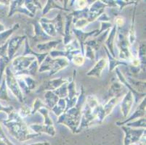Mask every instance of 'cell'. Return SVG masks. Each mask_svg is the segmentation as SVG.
I'll use <instances>...</instances> for the list:
<instances>
[{"label": "cell", "instance_id": "obj_1", "mask_svg": "<svg viewBox=\"0 0 146 145\" xmlns=\"http://www.w3.org/2000/svg\"><path fill=\"white\" fill-rule=\"evenodd\" d=\"M84 94V90L83 86H82L81 94L78 98V101L76 105L66 110V113H63V114L60 116L58 123H62L67 125L74 131L76 130V128L80 125L81 119H82V109L84 102V101L85 99Z\"/></svg>", "mask_w": 146, "mask_h": 145}, {"label": "cell", "instance_id": "obj_2", "mask_svg": "<svg viewBox=\"0 0 146 145\" xmlns=\"http://www.w3.org/2000/svg\"><path fill=\"white\" fill-rule=\"evenodd\" d=\"M69 65V62L66 58H57L52 60L50 56L46 57V60L41 63L39 66V72H44L45 70H50V75H54L60 70H63Z\"/></svg>", "mask_w": 146, "mask_h": 145}, {"label": "cell", "instance_id": "obj_3", "mask_svg": "<svg viewBox=\"0 0 146 145\" xmlns=\"http://www.w3.org/2000/svg\"><path fill=\"white\" fill-rule=\"evenodd\" d=\"M117 46L119 49V58L124 60H127L132 58L129 51V44L128 39L123 34H119L117 37Z\"/></svg>", "mask_w": 146, "mask_h": 145}, {"label": "cell", "instance_id": "obj_4", "mask_svg": "<svg viewBox=\"0 0 146 145\" xmlns=\"http://www.w3.org/2000/svg\"><path fill=\"white\" fill-rule=\"evenodd\" d=\"M35 60L36 58L31 56L23 55L21 57H18L13 60V68L16 70V72H18L17 74L21 72L26 70Z\"/></svg>", "mask_w": 146, "mask_h": 145}, {"label": "cell", "instance_id": "obj_5", "mask_svg": "<svg viewBox=\"0 0 146 145\" xmlns=\"http://www.w3.org/2000/svg\"><path fill=\"white\" fill-rule=\"evenodd\" d=\"M7 83H8L7 85H8L10 89H11L12 92L14 94V95L18 98V99L20 102H23V93L21 91V89H20L16 78L12 73V72H10L9 68L7 69Z\"/></svg>", "mask_w": 146, "mask_h": 145}, {"label": "cell", "instance_id": "obj_6", "mask_svg": "<svg viewBox=\"0 0 146 145\" xmlns=\"http://www.w3.org/2000/svg\"><path fill=\"white\" fill-rule=\"evenodd\" d=\"M68 80L63 79V78H58V79H53L46 81L37 89L36 92H42L43 91H53L59 88L63 83H67Z\"/></svg>", "mask_w": 146, "mask_h": 145}, {"label": "cell", "instance_id": "obj_7", "mask_svg": "<svg viewBox=\"0 0 146 145\" xmlns=\"http://www.w3.org/2000/svg\"><path fill=\"white\" fill-rule=\"evenodd\" d=\"M134 95L130 91H128L127 94L124 96L121 102V113L124 118L128 116L130 110L133 106Z\"/></svg>", "mask_w": 146, "mask_h": 145}, {"label": "cell", "instance_id": "obj_8", "mask_svg": "<svg viewBox=\"0 0 146 145\" xmlns=\"http://www.w3.org/2000/svg\"><path fill=\"white\" fill-rule=\"evenodd\" d=\"M126 132L125 145H129L131 142H135L140 139V136L144 133V130H133L128 127H122Z\"/></svg>", "mask_w": 146, "mask_h": 145}, {"label": "cell", "instance_id": "obj_9", "mask_svg": "<svg viewBox=\"0 0 146 145\" xmlns=\"http://www.w3.org/2000/svg\"><path fill=\"white\" fill-rule=\"evenodd\" d=\"M108 60L106 58H102L98 61L95 66H94L93 68H92L90 71L87 73V75L89 76H93L96 77V78H100L101 76L102 72L104 70L105 68L107 66Z\"/></svg>", "mask_w": 146, "mask_h": 145}, {"label": "cell", "instance_id": "obj_10", "mask_svg": "<svg viewBox=\"0 0 146 145\" xmlns=\"http://www.w3.org/2000/svg\"><path fill=\"white\" fill-rule=\"evenodd\" d=\"M26 36H16L13 38V39L10 40V49H9V58L11 59L15 54V52L19 49L21 46V44L23 43V41L26 39Z\"/></svg>", "mask_w": 146, "mask_h": 145}, {"label": "cell", "instance_id": "obj_11", "mask_svg": "<svg viewBox=\"0 0 146 145\" xmlns=\"http://www.w3.org/2000/svg\"><path fill=\"white\" fill-rule=\"evenodd\" d=\"M145 97L142 100L141 103L140 105V107H138V108L137 109L136 111L133 113V115L130 117L128 120L125 121L124 122H122V123H119L118 122V124L123 125L124 123H126L127 122H129L132 120L135 119V118H138L139 117H143L145 115Z\"/></svg>", "mask_w": 146, "mask_h": 145}, {"label": "cell", "instance_id": "obj_12", "mask_svg": "<svg viewBox=\"0 0 146 145\" xmlns=\"http://www.w3.org/2000/svg\"><path fill=\"white\" fill-rule=\"evenodd\" d=\"M116 26H113L111 30V31L110 32L109 35H108V38H107L106 42V45L108 47V49L110 51V54H112V56L113 58H115V53L113 51V43L114 41H115V36H116Z\"/></svg>", "mask_w": 146, "mask_h": 145}, {"label": "cell", "instance_id": "obj_13", "mask_svg": "<svg viewBox=\"0 0 146 145\" xmlns=\"http://www.w3.org/2000/svg\"><path fill=\"white\" fill-rule=\"evenodd\" d=\"M62 42L61 40H58V41H52L50 42H45V43L39 44H37L36 47L39 49L40 52L44 53H48V51H50L52 49L55 48V46L58 44L59 43Z\"/></svg>", "mask_w": 146, "mask_h": 145}, {"label": "cell", "instance_id": "obj_14", "mask_svg": "<svg viewBox=\"0 0 146 145\" xmlns=\"http://www.w3.org/2000/svg\"><path fill=\"white\" fill-rule=\"evenodd\" d=\"M73 16L71 15L66 16V30L64 34V42L65 45L71 43V24L72 23Z\"/></svg>", "mask_w": 146, "mask_h": 145}, {"label": "cell", "instance_id": "obj_15", "mask_svg": "<svg viewBox=\"0 0 146 145\" xmlns=\"http://www.w3.org/2000/svg\"><path fill=\"white\" fill-rule=\"evenodd\" d=\"M73 31H74V34H76V37H77V39L79 41V43L80 44H82L81 47H82V51L84 50V46H83V43L90 36L93 35L96 33L97 31H98V30H93V31L90 32V33H83L81 30H79V29H73Z\"/></svg>", "mask_w": 146, "mask_h": 145}, {"label": "cell", "instance_id": "obj_16", "mask_svg": "<svg viewBox=\"0 0 146 145\" xmlns=\"http://www.w3.org/2000/svg\"><path fill=\"white\" fill-rule=\"evenodd\" d=\"M30 128H31L33 130L36 131V132H44L47 133V134H50L51 136L55 135V128L53 126H47V125H33L31 126Z\"/></svg>", "mask_w": 146, "mask_h": 145}, {"label": "cell", "instance_id": "obj_17", "mask_svg": "<svg viewBox=\"0 0 146 145\" xmlns=\"http://www.w3.org/2000/svg\"><path fill=\"white\" fill-rule=\"evenodd\" d=\"M45 99H46V103L48 107L50 108L55 107L58 103V100H59V97L56 94L53 93V91H47L45 94Z\"/></svg>", "mask_w": 146, "mask_h": 145}, {"label": "cell", "instance_id": "obj_18", "mask_svg": "<svg viewBox=\"0 0 146 145\" xmlns=\"http://www.w3.org/2000/svg\"><path fill=\"white\" fill-rule=\"evenodd\" d=\"M34 27H35V36L33 38H35L36 41L37 40H40V41H47L50 39V37L45 34L44 30H42V27H41L40 24L39 22H36L34 24Z\"/></svg>", "mask_w": 146, "mask_h": 145}, {"label": "cell", "instance_id": "obj_19", "mask_svg": "<svg viewBox=\"0 0 146 145\" xmlns=\"http://www.w3.org/2000/svg\"><path fill=\"white\" fill-rule=\"evenodd\" d=\"M66 107V102L65 99H60L58 103L54 107L52 108V111L54 112V113L58 116H60L64 113Z\"/></svg>", "mask_w": 146, "mask_h": 145}, {"label": "cell", "instance_id": "obj_20", "mask_svg": "<svg viewBox=\"0 0 146 145\" xmlns=\"http://www.w3.org/2000/svg\"><path fill=\"white\" fill-rule=\"evenodd\" d=\"M53 93L56 94L60 99H66L68 97V82L61 85L56 90L53 91Z\"/></svg>", "mask_w": 146, "mask_h": 145}, {"label": "cell", "instance_id": "obj_21", "mask_svg": "<svg viewBox=\"0 0 146 145\" xmlns=\"http://www.w3.org/2000/svg\"><path fill=\"white\" fill-rule=\"evenodd\" d=\"M106 52H107L108 57L109 58V70L110 71H113L114 69L116 68V67H117L118 65H124V66H127V63L124 62H121V61L116 60L115 59V58H113V56H111V54H110V52H108V49L106 50Z\"/></svg>", "mask_w": 146, "mask_h": 145}, {"label": "cell", "instance_id": "obj_22", "mask_svg": "<svg viewBox=\"0 0 146 145\" xmlns=\"http://www.w3.org/2000/svg\"><path fill=\"white\" fill-rule=\"evenodd\" d=\"M25 2H26V3H25L26 8L32 15L35 14L36 10H38L39 8L42 9L41 5L38 3V2H36V1H26Z\"/></svg>", "mask_w": 146, "mask_h": 145}, {"label": "cell", "instance_id": "obj_23", "mask_svg": "<svg viewBox=\"0 0 146 145\" xmlns=\"http://www.w3.org/2000/svg\"><path fill=\"white\" fill-rule=\"evenodd\" d=\"M71 61H73L75 66H81L84 62V57L82 54H77L73 56Z\"/></svg>", "mask_w": 146, "mask_h": 145}, {"label": "cell", "instance_id": "obj_24", "mask_svg": "<svg viewBox=\"0 0 146 145\" xmlns=\"http://www.w3.org/2000/svg\"><path fill=\"white\" fill-rule=\"evenodd\" d=\"M138 60L143 64L145 63V44H142L138 51Z\"/></svg>", "mask_w": 146, "mask_h": 145}, {"label": "cell", "instance_id": "obj_25", "mask_svg": "<svg viewBox=\"0 0 146 145\" xmlns=\"http://www.w3.org/2000/svg\"><path fill=\"white\" fill-rule=\"evenodd\" d=\"M34 107V108H33V110H31V114L34 115V114L35 113L37 110H39V109L42 108V107H47V106H46V105H44V104L42 102V100H40L39 98H37V99L35 100V102H34V107Z\"/></svg>", "mask_w": 146, "mask_h": 145}, {"label": "cell", "instance_id": "obj_26", "mask_svg": "<svg viewBox=\"0 0 146 145\" xmlns=\"http://www.w3.org/2000/svg\"><path fill=\"white\" fill-rule=\"evenodd\" d=\"M122 88V85L119 83H113L112 86H111L109 89V94L110 95L114 96L115 94H117L118 93L120 92L121 89Z\"/></svg>", "mask_w": 146, "mask_h": 145}, {"label": "cell", "instance_id": "obj_27", "mask_svg": "<svg viewBox=\"0 0 146 145\" xmlns=\"http://www.w3.org/2000/svg\"><path fill=\"white\" fill-rule=\"evenodd\" d=\"M53 7L59 8V9H60V10H63V8H61L60 7L58 6V5H56L55 3H54V2H53V1H48V2H47V5H46V6L44 7V8L43 9V14L44 15L45 13H47V12H48L49 10L51 9V8H53Z\"/></svg>", "mask_w": 146, "mask_h": 145}, {"label": "cell", "instance_id": "obj_28", "mask_svg": "<svg viewBox=\"0 0 146 145\" xmlns=\"http://www.w3.org/2000/svg\"><path fill=\"white\" fill-rule=\"evenodd\" d=\"M128 126H134V127H139V126H142V127H145V118H142L141 119L137 120L136 121H133L132 123H129L127 124Z\"/></svg>", "mask_w": 146, "mask_h": 145}, {"label": "cell", "instance_id": "obj_29", "mask_svg": "<svg viewBox=\"0 0 146 145\" xmlns=\"http://www.w3.org/2000/svg\"><path fill=\"white\" fill-rule=\"evenodd\" d=\"M94 52H95V51L91 47H90L89 46H86V58H89L90 60H93L95 58V54H94Z\"/></svg>", "mask_w": 146, "mask_h": 145}, {"label": "cell", "instance_id": "obj_30", "mask_svg": "<svg viewBox=\"0 0 146 145\" xmlns=\"http://www.w3.org/2000/svg\"><path fill=\"white\" fill-rule=\"evenodd\" d=\"M124 18L123 17H117L115 19V23H116V27H122L124 25Z\"/></svg>", "mask_w": 146, "mask_h": 145}]
</instances>
